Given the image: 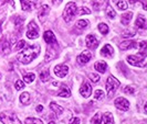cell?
Masks as SVG:
<instances>
[{
	"label": "cell",
	"mask_w": 147,
	"mask_h": 124,
	"mask_svg": "<svg viewBox=\"0 0 147 124\" xmlns=\"http://www.w3.org/2000/svg\"><path fill=\"white\" fill-rule=\"evenodd\" d=\"M42 110H43V107H42V105H38V107H37V111H38V112H41Z\"/></svg>",
	"instance_id": "bcb514c9"
},
{
	"label": "cell",
	"mask_w": 147,
	"mask_h": 124,
	"mask_svg": "<svg viewBox=\"0 0 147 124\" xmlns=\"http://www.w3.org/2000/svg\"><path fill=\"white\" fill-rule=\"evenodd\" d=\"M23 47H26V41L21 40V41L18 43V45H17V50H20V48H23Z\"/></svg>",
	"instance_id": "7bdbcfd3"
},
{
	"label": "cell",
	"mask_w": 147,
	"mask_h": 124,
	"mask_svg": "<svg viewBox=\"0 0 147 124\" xmlns=\"http://www.w3.org/2000/svg\"><path fill=\"white\" fill-rule=\"evenodd\" d=\"M34 79H36V75H34V74H32V73L27 74V75H24V76H23V81H24V82H27V84H31Z\"/></svg>",
	"instance_id": "83f0119b"
},
{
	"label": "cell",
	"mask_w": 147,
	"mask_h": 124,
	"mask_svg": "<svg viewBox=\"0 0 147 124\" xmlns=\"http://www.w3.org/2000/svg\"><path fill=\"white\" fill-rule=\"evenodd\" d=\"M67 73H69V67L66 65H58L54 68V74L60 78H64Z\"/></svg>",
	"instance_id": "30bf717a"
},
{
	"label": "cell",
	"mask_w": 147,
	"mask_h": 124,
	"mask_svg": "<svg viewBox=\"0 0 147 124\" xmlns=\"http://www.w3.org/2000/svg\"><path fill=\"white\" fill-rule=\"evenodd\" d=\"M129 3H131V5H136V3H138V5H142V6H143V8H144L145 10H147L146 6H145V3H142L140 0H129Z\"/></svg>",
	"instance_id": "ab89813d"
},
{
	"label": "cell",
	"mask_w": 147,
	"mask_h": 124,
	"mask_svg": "<svg viewBox=\"0 0 147 124\" xmlns=\"http://www.w3.org/2000/svg\"><path fill=\"white\" fill-rule=\"evenodd\" d=\"M114 105H115L118 110H121V111H127V110L129 109V102L126 100L125 98H123V97L117 98V99L114 101Z\"/></svg>",
	"instance_id": "ba28073f"
},
{
	"label": "cell",
	"mask_w": 147,
	"mask_h": 124,
	"mask_svg": "<svg viewBox=\"0 0 147 124\" xmlns=\"http://www.w3.org/2000/svg\"><path fill=\"white\" fill-rule=\"evenodd\" d=\"M48 124H55V123H54V121H50V122H49Z\"/></svg>",
	"instance_id": "7dc6e473"
},
{
	"label": "cell",
	"mask_w": 147,
	"mask_h": 124,
	"mask_svg": "<svg viewBox=\"0 0 147 124\" xmlns=\"http://www.w3.org/2000/svg\"><path fill=\"white\" fill-rule=\"evenodd\" d=\"M50 108H51L52 111H54V112H55V114H58V115H60V114H62V113H63V108H62V107H60L59 104H57L55 102L50 103Z\"/></svg>",
	"instance_id": "44dd1931"
},
{
	"label": "cell",
	"mask_w": 147,
	"mask_h": 124,
	"mask_svg": "<svg viewBox=\"0 0 147 124\" xmlns=\"http://www.w3.org/2000/svg\"><path fill=\"white\" fill-rule=\"evenodd\" d=\"M21 1V7L23 11H31L32 10V3L30 0H20Z\"/></svg>",
	"instance_id": "7402d4cb"
},
{
	"label": "cell",
	"mask_w": 147,
	"mask_h": 124,
	"mask_svg": "<svg viewBox=\"0 0 147 124\" xmlns=\"http://www.w3.org/2000/svg\"><path fill=\"white\" fill-rule=\"evenodd\" d=\"M132 17H133V12H127V13L122 15V17H121V22H122V24L128 25L131 20H132Z\"/></svg>",
	"instance_id": "ffe728a7"
},
{
	"label": "cell",
	"mask_w": 147,
	"mask_h": 124,
	"mask_svg": "<svg viewBox=\"0 0 147 124\" xmlns=\"http://www.w3.org/2000/svg\"><path fill=\"white\" fill-rule=\"evenodd\" d=\"M78 15V8L74 2H69L65 6V9L63 11V19L65 22H71L74 19V17Z\"/></svg>",
	"instance_id": "7a4b0ae2"
},
{
	"label": "cell",
	"mask_w": 147,
	"mask_h": 124,
	"mask_svg": "<svg viewBox=\"0 0 147 124\" xmlns=\"http://www.w3.org/2000/svg\"><path fill=\"white\" fill-rule=\"evenodd\" d=\"M134 47H138V44L134 41H124L119 44V48L126 51V50H129V48H134Z\"/></svg>",
	"instance_id": "9a60e30c"
},
{
	"label": "cell",
	"mask_w": 147,
	"mask_h": 124,
	"mask_svg": "<svg viewBox=\"0 0 147 124\" xmlns=\"http://www.w3.org/2000/svg\"><path fill=\"white\" fill-rule=\"evenodd\" d=\"M69 124H80V119L79 117H73Z\"/></svg>",
	"instance_id": "ee69618b"
},
{
	"label": "cell",
	"mask_w": 147,
	"mask_h": 124,
	"mask_svg": "<svg viewBox=\"0 0 147 124\" xmlns=\"http://www.w3.org/2000/svg\"><path fill=\"white\" fill-rule=\"evenodd\" d=\"M109 27H107V24H105V23H100L98 24V31L103 34V35H105V34H107L109 33Z\"/></svg>",
	"instance_id": "4dcf8cb0"
},
{
	"label": "cell",
	"mask_w": 147,
	"mask_h": 124,
	"mask_svg": "<svg viewBox=\"0 0 147 124\" xmlns=\"http://www.w3.org/2000/svg\"><path fill=\"white\" fill-rule=\"evenodd\" d=\"M58 95H59V97H62V98H69L71 95V91H70L69 87H66L65 85H62Z\"/></svg>",
	"instance_id": "e0dca14e"
},
{
	"label": "cell",
	"mask_w": 147,
	"mask_h": 124,
	"mask_svg": "<svg viewBox=\"0 0 147 124\" xmlns=\"http://www.w3.org/2000/svg\"><path fill=\"white\" fill-rule=\"evenodd\" d=\"M43 38L45 41V43L48 44H52V43H57V38H55V35L53 34L52 31H45L43 34Z\"/></svg>",
	"instance_id": "5bb4252c"
},
{
	"label": "cell",
	"mask_w": 147,
	"mask_h": 124,
	"mask_svg": "<svg viewBox=\"0 0 147 124\" xmlns=\"http://www.w3.org/2000/svg\"><path fill=\"white\" fill-rule=\"evenodd\" d=\"M127 62L133 66L136 67H145L146 66V57L140 56V55H131L127 57Z\"/></svg>",
	"instance_id": "8992f818"
},
{
	"label": "cell",
	"mask_w": 147,
	"mask_h": 124,
	"mask_svg": "<svg viewBox=\"0 0 147 124\" xmlns=\"http://www.w3.org/2000/svg\"><path fill=\"white\" fill-rule=\"evenodd\" d=\"M78 13H79V15H90V13H91V10L88 9V8L82 7L80 10L78 9Z\"/></svg>",
	"instance_id": "d590c367"
},
{
	"label": "cell",
	"mask_w": 147,
	"mask_h": 124,
	"mask_svg": "<svg viewBox=\"0 0 147 124\" xmlns=\"http://www.w3.org/2000/svg\"><path fill=\"white\" fill-rule=\"evenodd\" d=\"M106 5V0H94L93 1V7L95 10H101Z\"/></svg>",
	"instance_id": "d4e9b609"
},
{
	"label": "cell",
	"mask_w": 147,
	"mask_h": 124,
	"mask_svg": "<svg viewBox=\"0 0 147 124\" xmlns=\"http://www.w3.org/2000/svg\"><path fill=\"white\" fill-rule=\"evenodd\" d=\"M58 46H59L58 42L49 44V46L47 48V53H45V57H44L45 62H50L52 59L58 57Z\"/></svg>",
	"instance_id": "277c9868"
},
{
	"label": "cell",
	"mask_w": 147,
	"mask_h": 124,
	"mask_svg": "<svg viewBox=\"0 0 147 124\" xmlns=\"http://www.w3.org/2000/svg\"><path fill=\"white\" fill-rule=\"evenodd\" d=\"M41 51V47L39 44H32L28 47H26L24 50H22L18 55H17V59L21 63V64H29L33 59H36L39 56Z\"/></svg>",
	"instance_id": "6da1fadb"
},
{
	"label": "cell",
	"mask_w": 147,
	"mask_h": 124,
	"mask_svg": "<svg viewBox=\"0 0 147 124\" xmlns=\"http://www.w3.org/2000/svg\"><path fill=\"white\" fill-rule=\"evenodd\" d=\"M135 35V31H127V32H125L124 34H123V36H125V37H133Z\"/></svg>",
	"instance_id": "60d3db41"
},
{
	"label": "cell",
	"mask_w": 147,
	"mask_h": 124,
	"mask_svg": "<svg viewBox=\"0 0 147 124\" xmlns=\"http://www.w3.org/2000/svg\"><path fill=\"white\" fill-rule=\"evenodd\" d=\"M15 87L17 90H21V89H23L24 88V82L22 80H17L16 81V85Z\"/></svg>",
	"instance_id": "8d00e7d4"
},
{
	"label": "cell",
	"mask_w": 147,
	"mask_h": 124,
	"mask_svg": "<svg viewBox=\"0 0 147 124\" xmlns=\"http://www.w3.org/2000/svg\"><path fill=\"white\" fill-rule=\"evenodd\" d=\"M124 92L127 93V95H133V93L135 92V89L133 87H129V86H126V87L124 88Z\"/></svg>",
	"instance_id": "74e56055"
},
{
	"label": "cell",
	"mask_w": 147,
	"mask_h": 124,
	"mask_svg": "<svg viewBox=\"0 0 147 124\" xmlns=\"http://www.w3.org/2000/svg\"><path fill=\"white\" fill-rule=\"evenodd\" d=\"M88 78L91 79V81H92V82H98V80H100V76H98L97 74H95V73L90 74V75H88Z\"/></svg>",
	"instance_id": "836d02e7"
},
{
	"label": "cell",
	"mask_w": 147,
	"mask_h": 124,
	"mask_svg": "<svg viewBox=\"0 0 147 124\" xmlns=\"http://www.w3.org/2000/svg\"><path fill=\"white\" fill-rule=\"evenodd\" d=\"M88 25V20H79V21L76 22V28L80 30H83V29H86Z\"/></svg>",
	"instance_id": "f1b7e54d"
},
{
	"label": "cell",
	"mask_w": 147,
	"mask_h": 124,
	"mask_svg": "<svg viewBox=\"0 0 147 124\" xmlns=\"http://www.w3.org/2000/svg\"><path fill=\"white\" fill-rule=\"evenodd\" d=\"M85 43H86V46L91 50H95L96 47L98 46V40L95 37V35L93 34H88L86 38H85Z\"/></svg>",
	"instance_id": "9c48e42d"
},
{
	"label": "cell",
	"mask_w": 147,
	"mask_h": 124,
	"mask_svg": "<svg viewBox=\"0 0 147 124\" xmlns=\"http://www.w3.org/2000/svg\"><path fill=\"white\" fill-rule=\"evenodd\" d=\"M104 98V92L102 91V90H96L95 92H94V99L95 100H103Z\"/></svg>",
	"instance_id": "d6a6232c"
},
{
	"label": "cell",
	"mask_w": 147,
	"mask_h": 124,
	"mask_svg": "<svg viewBox=\"0 0 147 124\" xmlns=\"http://www.w3.org/2000/svg\"><path fill=\"white\" fill-rule=\"evenodd\" d=\"M91 58H92V54L88 51H85V52H83V53H81V54L78 56L76 60H78V63H79L80 65H85L86 63L90 62Z\"/></svg>",
	"instance_id": "8fae6325"
},
{
	"label": "cell",
	"mask_w": 147,
	"mask_h": 124,
	"mask_svg": "<svg viewBox=\"0 0 147 124\" xmlns=\"http://www.w3.org/2000/svg\"><path fill=\"white\" fill-rule=\"evenodd\" d=\"M0 121L3 124H22L17 115L12 113H0Z\"/></svg>",
	"instance_id": "5b68a950"
},
{
	"label": "cell",
	"mask_w": 147,
	"mask_h": 124,
	"mask_svg": "<svg viewBox=\"0 0 147 124\" xmlns=\"http://www.w3.org/2000/svg\"><path fill=\"white\" fill-rule=\"evenodd\" d=\"M138 48H140V56H144L146 57V48H147V44L145 41H142L138 44Z\"/></svg>",
	"instance_id": "cb8c5ba5"
},
{
	"label": "cell",
	"mask_w": 147,
	"mask_h": 124,
	"mask_svg": "<svg viewBox=\"0 0 147 124\" xmlns=\"http://www.w3.org/2000/svg\"><path fill=\"white\" fill-rule=\"evenodd\" d=\"M113 53H114V50H113V47L111 46L110 44L104 45L103 48L101 50V55L105 56V57H112L113 56Z\"/></svg>",
	"instance_id": "2e32d148"
},
{
	"label": "cell",
	"mask_w": 147,
	"mask_h": 124,
	"mask_svg": "<svg viewBox=\"0 0 147 124\" xmlns=\"http://www.w3.org/2000/svg\"><path fill=\"white\" fill-rule=\"evenodd\" d=\"M100 124H114V119L110 112H106L104 114H101V121Z\"/></svg>",
	"instance_id": "4fadbf2b"
},
{
	"label": "cell",
	"mask_w": 147,
	"mask_h": 124,
	"mask_svg": "<svg viewBox=\"0 0 147 124\" xmlns=\"http://www.w3.org/2000/svg\"><path fill=\"white\" fill-rule=\"evenodd\" d=\"M20 101H21L22 104H29L30 101H31V97L28 92H23L20 95Z\"/></svg>",
	"instance_id": "603a6c76"
},
{
	"label": "cell",
	"mask_w": 147,
	"mask_h": 124,
	"mask_svg": "<svg viewBox=\"0 0 147 124\" xmlns=\"http://www.w3.org/2000/svg\"><path fill=\"white\" fill-rule=\"evenodd\" d=\"M117 7L119 10H126L127 9V3H126L124 0H121V1H118L117 2Z\"/></svg>",
	"instance_id": "e575fe53"
},
{
	"label": "cell",
	"mask_w": 147,
	"mask_h": 124,
	"mask_svg": "<svg viewBox=\"0 0 147 124\" xmlns=\"http://www.w3.org/2000/svg\"><path fill=\"white\" fill-rule=\"evenodd\" d=\"M2 51H3V53H6V54H8L9 53V44L6 42V43H3V45H2Z\"/></svg>",
	"instance_id": "b9f144b4"
},
{
	"label": "cell",
	"mask_w": 147,
	"mask_h": 124,
	"mask_svg": "<svg viewBox=\"0 0 147 124\" xmlns=\"http://www.w3.org/2000/svg\"><path fill=\"white\" fill-rule=\"evenodd\" d=\"M48 12H49V7L47 6V5H44L41 7V10H40V12H39V18L41 19V18H43L45 15H48Z\"/></svg>",
	"instance_id": "1f68e13d"
},
{
	"label": "cell",
	"mask_w": 147,
	"mask_h": 124,
	"mask_svg": "<svg viewBox=\"0 0 147 124\" xmlns=\"http://www.w3.org/2000/svg\"><path fill=\"white\" fill-rule=\"evenodd\" d=\"M121 86V82L115 78V77H113V76H110L109 78H107V80H106V85H105V87H106V90H107V95L109 97H112V95L115 93V91L117 90V88Z\"/></svg>",
	"instance_id": "3957f363"
},
{
	"label": "cell",
	"mask_w": 147,
	"mask_h": 124,
	"mask_svg": "<svg viewBox=\"0 0 147 124\" xmlns=\"http://www.w3.org/2000/svg\"><path fill=\"white\" fill-rule=\"evenodd\" d=\"M80 93L84 98H88L91 95V93H92V87H91V85L88 84V81H84L82 84L81 88H80Z\"/></svg>",
	"instance_id": "7c38bea8"
},
{
	"label": "cell",
	"mask_w": 147,
	"mask_h": 124,
	"mask_svg": "<svg viewBox=\"0 0 147 124\" xmlns=\"http://www.w3.org/2000/svg\"><path fill=\"white\" fill-rule=\"evenodd\" d=\"M62 1H63V0H52V2H53L54 6H59Z\"/></svg>",
	"instance_id": "f6af8a7d"
},
{
	"label": "cell",
	"mask_w": 147,
	"mask_h": 124,
	"mask_svg": "<svg viewBox=\"0 0 147 124\" xmlns=\"http://www.w3.org/2000/svg\"><path fill=\"white\" fill-rule=\"evenodd\" d=\"M106 15H107L109 19H114V18L116 17V12H115V10L113 9V7L107 6V8H106Z\"/></svg>",
	"instance_id": "484cf974"
},
{
	"label": "cell",
	"mask_w": 147,
	"mask_h": 124,
	"mask_svg": "<svg viewBox=\"0 0 147 124\" xmlns=\"http://www.w3.org/2000/svg\"><path fill=\"white\" fill-rule=\"evenodd\" d=\"M40 79H41V81H43V82L49 81V79H50V73H49L48 69H44L43 72L40 74Z\"/></svg>",
	"instance_id": "4316f807"
},
{
	"label": "cell",
	"mask_w": 147,
	"mask_h": 124,
	"mask_svg": "<svg viewBox=\"0 0 147 124\" xmlns=\"http://www.w3.org/2000/svg\"><path fill=\"white\" fill-rule=\"evenodd\" d=\"M94 67H95V69L98 72V73L104 74L105 72H106V69H107V64H106L105 62L100 60V62H97L95 65H94Z\"/></svg>",
	"instance_id": "ac0fdd59"
},
{
	"label": "cell",
	"mask_w": 147,
	"mask_h": 124,
	"mask_svg": "<svg viewBox=\"0 0 147 124\" xmlns=\"http://www.w3.org/2000/svg\"><path fill=\"white\" fill-rule=\"evenodd\" d=\"M101 121V113H97L95 117L92 119V124H100Z\"/></svg>",
	"instance_id": "f35d334b"
},
{
	"label": "cell",
	"mask_w": 147,
	"mask_h": 124,
	"mask_svg": "<svg viewBox=\"0 0 147 124\" xmlns=\"http://www.w3.org/2000/svg\"><path fill=\"white\" fill-rule=\"evenodd\" d=\"M24 123L26 124H43V122H42V120H39V119L28 117V119H26Z\"/></svg>",
	"instance_id": "f546056e"
},
{
	"label": "cell",
	"mask_w": 147,
	"mask_h": 124,
	"mask_svg": "<svg viewBox=\"0 0 147 124\" xmlns=\"http://www.w3.org/2000/svg\"><path fill=\"white\" fill-rule=\"evenodd\" d=\"M27 36L30 40H36L39 37V28L37 23L34 21H31L28 24V30H27Z\"/></svg>",
	"instance_id": "52a82bcc"
},
{
	"label": "cell",
	"mask_w": 147,
	"mask_h": 124,
	"mask_svg": "<svg viewBox=\"0 0 147 124\" xmlns=\"http://www.w3.org/2000/svg\"><path fill=\"white\" fill-rule=\"evenodd\" d=\"M136 27L142 30L146 29V19H145L144 15H138V18H137V20H136Z\"/></svg>",
	"instance_id": "d6986e66"
}]
</instances>
